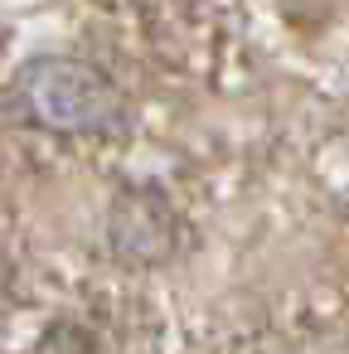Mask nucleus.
I'll return each instance as SVG.
<instances>
[{"instance_id":"nucleus-1","label":"nucleus","mask_w":349,"mask_h":354,"mask_svg":"<svg viewBox=\"0 0 349 354\" xmlns=\"http://www.w3.org/2000/svg\"><path fill=\"white\" fill-rule=\"evenodd\" d=\"M15 107L49 136H112L126 117L117 83L68 54L30 59L15 73Z\"/></svg>"},{"instance_id":"nucleus-2","label":"nucleus","mask_w":349,"mask_h":354,"mask_svg":"<svg viewBox=\"0 0 349 354\" xmlns=\"http://www.w3.org/2000/svg\"><path fill=\"white\" fill-rule=\"evenodd\" d=\"M107 238H112V252L122 262H136V267H155L175 252L180 243V214L165 194L155 189H131L112 204V218H107Z\"/></svg>"}]
</instances>
